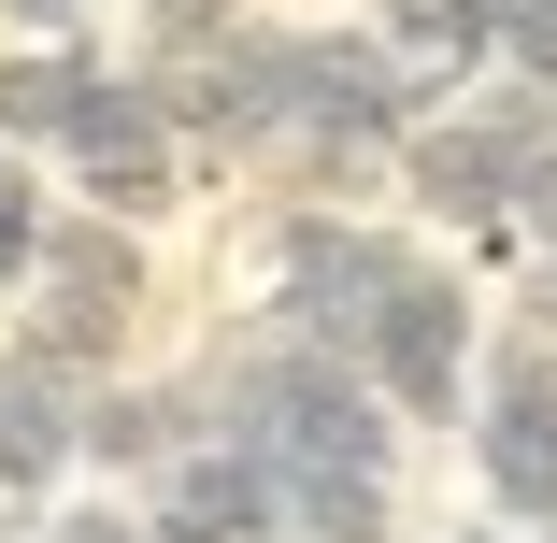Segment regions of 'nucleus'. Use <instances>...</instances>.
Instances as JSON below:
<instances>
[{"instance_id": "13", "label": "nucleus", "mask_w": 557, "mask_h": 543, "mask_svg": "<svg viewBox=\"0 0 557 543\" xmlns=\"http://www.w3.org/2000/svg\"><path fill=\"white\" fill-rule=\"evenodd\" d=\"M29 258L72 272V286H100V300H129V286H144V244H129V230H44Z\"/></svg>"}, {"instance_id": "12", "label": "nucleus", "mask_w": 557, "mask_h": 543, "mask_svg": "<svg viewBox=\"0 0 557 543\" xmlns=\"http://www.w3.org/2000/svg\"><path fill=\"white\" fill-rule=\"evenodd\" d=\"M386 472H286V543H386Z\"/></svg>"}, {"instance_id": "2", "label": "nucleus", "mask_w": 557, "mask_h": 543, "mask_svg": "<svg viewBox=\"0 0 557 543\" xmlns=\"http://www.w3.org/2000/svg\"><path fill=\"white\" fill-rule=\"evenodd\" d=\"M443 100V72H414L386 29H329V44H300V72H286V144L314 158V172H358L372 144H400L414 115Z\"/></svg>"}, {"instance_id": "11", "label": "nucleus", "mask_w": 557, "mask_h": 543, "mask_svg": "<svg viewBox=\"0 0 557 543\" xmlns=\"http://www.w3.org/2000/svg\"><path fill=\"white\" fill-rule=\"evenodd\" d=\"M86 100H100V58L44 44V58L0 72V129H15V144H72V129H86Z\"/></svg>"}, {"instance_id": "8", "label": "nucleus", "mask_w": 557, "mask_h": 543, "mask_svg": "<svg viewBox=\"0 0 557 543\" xmlns=\"http://www.w3.org/2000/svg\"><path fill=\"white\" fill-rule=\"evenodd\" d=\"M58 458H86V415H72V372L29 344V358H0V501H29Z\"/></svg>"}, {"instance_id": "6", "label": "nucleus", "mask_w": 557, "mask_h": 543, "mask_svg": "<svg viewBox=\"0 0 557 543\" xmlns=\"http://www.w3.org/2000/svg\"><path fill=\"white\" fill-rule=\"evenodd\" d=\"M472 429H486V501L529 515V529H557V344L529 330V314L486 344V415Z\"/></svg>"}, {"instance_id": "7", "label": "nucleus", "mask_w": 557, "mask_h": 543, "mask_svg": "<svg viewBox=\"0 0 557 543\" xmlns=\"http://www.w3.org/2000/svg\"><path fill=\"white\" fill-rule=\"evenodd\" d=\"M58 158H72V186H86L100 214H158V200H172V100L129 86V72H100L86 129H72Z\"/></svg>"}, {"instance_id": "14", "label": "nucleus", "mask_w": 557, "mask_h": 543, "mask_svg": "<svg viewBox=\"0 0 557 543\" xmlns=\"http://www.w3.org/2000/svg\"><path fill=\"white\" fill-rule=\"evenodd\" d=\"M0 244H15V258L44 244V200H29V172H15V158H0Z\"/></svg>"}, {"instance_id": "3", "label": "nucleus", "mask_w": 557, "mask_h": 543, "mask_svg": "<svg viewBox=\"0 0 557 543\" xmlns=\"http://www.w3.org/2000/svg\"><path fill=\"white\" fill-rule=\"evenodd\" d=\"M543 158H557V144H543V115H529L515 86L486 100V115H414V129H400V186L443 214V230H500V214L543 186Z\"/></svg>"}, {"instance_id": "4", "label": "nucleus", "mask_w": 557, "mask_h": 543, "mask_svg": "<svg viewBox=\"0 0 557 543\" xmlns=\"http://www.w3.org/2000/svg\"><path fill=\"white\" fill-rule=\"evenodd\" d=\"M414 272H429V258L386 244V230H358V214H286V230H272V314L314 330V344H358Z\"/></svg>"}, {"instance_id": "19", "label": "nucleus", "mask_w": 557, "mask_h": 543, "mask_svg": "<svg viewBox=\"0 0 557 543\" xmlns=\"http://www.w3.org/2000/svg\"><path fill=\"white\" fill-rule=\"evenodd\" d=\"M515 15H557V0H500V29H515Z\"/></svg>"}, {"instance_id": "16", "label": "nucleus", "mask_w": 557, "mask_h": 543, "mask_svg": "<svg viewBox=\"0 0 557 543\" xmlns=\"http://www.w3.org/2000/svg\"><path fill=\"white\" fill-rule=\"evenodd\" d=\"M515 314H529V330L557 344V244H543V272H529V300H515Z\"/></svg>"}, {"instance_id": "18", "label": "nucleus", "mask_w": 557, "mask_h": 543, "mask_svg": "<svg viewBox=\"0 0 557 543\" xmlns=\"http://www.w3.org/2000/svg\"><path fill=\"white\" fill-rule=\"evenodd\" d=\"M0 15H29V29H72V15H100V0H0Z\"/></svg>"}, {"instance_id": "1", "label": "nucleus", "mask_w": 557, "mask_h": 543, "mask_svg": "<svg viewBox=\"0 0 557 543\" xmlns=\"http://www.w3.org/2000/svg\"><path fill=\"white\" fill-rule=\"evenodd\" d=\"M214 429L272 444L286 472H386V386L358 344H314V330H272L214 372Z\"/></svg>"}, {"instance_id": "9", "label": "nucleus", "mask_w": 557, "mask_h": 543, "mask_svg": "<svg viewBox=\"0 0 557 543\" xmlns=\"http://www.w3.org/2000/svg\"><path fill=\"white\" fill-rule=\"evenodd\" d=\"M200 429H214L200 386H100V400H86V458H100V472H172Z\"/></svg>"}, {"instance_id": "5", "label": "nucleus", "mask_w": 557, "mask_h": 543, "mask_svg": "<svg viewBox=\"0 0 557 543\" xmlns=\"http://www.w3.org/2000/svg\"><path fill=\"white\" fill-rule=\"evenodd\" d=\"M472 330H486V300L458 286V272H414L372 330H358V358H372V386H386V415H414V429H458V400H472Z\"/></svg>"}, {"instance_id": "10", "label": "nucleus", "mask_w": 557, "mask_h": 543, "mask_svg": "<svg viewBox=\"0 0 557 543\" xmlns=\"http://www.w3.org/2000/svg\"><path fill=\"white\" fill-rule=\"evenodd\" d=\"M372 29H386L414 72L458 86V72H486V58H500V0H372Z\"/></svg>"}, {"instance_id": "15", "label": "nucleus", "mask_w": 557, "mask_h": 543, "mask_svg": "<svg viewBox=\"0 0 557 543\" xmlns=\"http://www.w3.org/2000/svg\"><path fill=\"white\" fill-rule=\"evenodd\" d=\"M515 230H529V244H557V158H543V186L515 200Z\"/></svg>"}, {"instance_id": "17", "label": "nucleus", "mask_w": 557, "mask_h": 543, "mask_svg": "<svg viewBox=\"0 0 557 543\" xmlns=\"http://www.w3.org/2000/svg\"><path fill=\"white\" fill-rule=\"evenodd\" d=\"M58 543H158V529H144V515H72Z\"/></svg>"}, {"instance_id": "20", "label": "nucleus", "mask_w": 557, "mask_h": 543, "mask_svg": "<svg viewBox=\"0 0 557 543\" xmlns=\"http://www.w3.org/2000/svg\"><path fill=\"white\" fill-rule=\"evenodd\" d=\"M472 543H486V529H472Z\"/></svg>"}]
</instances>
